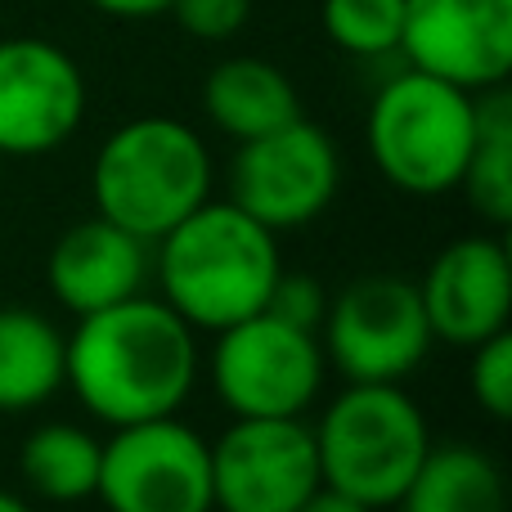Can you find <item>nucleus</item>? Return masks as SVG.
<instances>
[{
    "label": "nucleus",
    "instance_id": "obj_18",
    "mask_svg": "<svg viewBox=\"0 0 512 512\" xmlns=\"http://www.w3.org/2000/svg\"><path fill=\"white\" fill-rule=\"evenodd\" d=\"M99 450L104 441L77 423H41L18 450L23 486L45 504H81L95 499Z\"/></svg>",
    "mask_w": 512,
    "mask_h": 512
},
{
    "label": "nucleus",
    "instance_id": "obj_26",
    "mask_svg": "<svg viewBox=\"0 0 512 512\" xmlns=\"http://www.w3.org/2000/svg\"><path fill=\"white\" fill-rule=\"evenodd\" d=\"M0 512H36V508L23 495H14V490H0Z\"/></svg>",
    "mask_w": 512,
    "mask_h": 512
},
{
    "label": "nucleus",
    "instance_id": "obj_1",
    "mask_svg": "<svg viewBox=\"0 0 512 512\" xmlns=\"http://www.w3.org/2000/svg\"><path fill=\"white\" fill-rule=\"evenodd\" d=\"M203 373L198 333L162 297H135L81 315L63 351V387L95 423L126 427L180 414Z\"/></svg>",
    "mask_w": 512,
    "mask_h": 512
},
{
    "label": "nucleus",
    "instance_id": "obj_11",
    "mask_svg": "<svg viewBox=\"0 0 512 512\" xmlns=\"http://www.w3.org/2000/svg\"><path fill=\"white\" fill-rule=\"evenodd\" d=\"M86 77L63 45L45 36L0 41V153L41 158L77 135Z\"/></svg>",
    "mask_w": 512,
    "mask_h": 512
},
{
    "label": "nucleus",
    "instance_id": "obj_16",
    "mask_svg": "<svg viewBox=\"0 0 512 512\" xmlns=\"http://www.w3.org/2000/svg\"><path fill=\"white\" fill-rule=\"evenodd\" d=\"M68 333L32 306H0V414L41 409L63 391Z\"/></svg>",
    "mask_w": 512,
    "mask_h": 512
},
{
    "label": "nucleus",
    "instance_id": "obj_13",
    "mask_svg": "<svg viewBox=\"0 0 512 512\" xmlns=\"http://www.w3.org/2000/svg\"><path fill=\"white\" fill-rule=\"evenodd\" d=\"M418 301L445 346L472 351L512 319V256L495 234H468L441 248L418 279Z\"/></svg>",
    "mask_w": 512,
    "mask_h": 512
},
{
    "label": "nucleus",
    "instance_id": "obj_12",
    "mask_svg": "<svg viewBox=\"0 0 512 512\" xmlns=\"http://www.w3.org/2000/svg\"><path fill=\"white\" fill-rule=\"evenodd\" d=\"M400 54L463 90L508 86L512 72V0H405Z\"/></svg>",
    "mask_w": 512,
    "mask_h": 512
},
{
    "label": "nucleus",
    "instance_id": "obj_19",
    "mask_svg": "<svg viewBox=\"0 0 512 512\" xmlns=\"http://www.w3.org/2000/svg\"><path fill=\"white\" fill-rule=\"evenodd\" d=\"M459 189L486 225H512V95L504 86L477 90V144Z\"/></svg>",
    "mask_w": 512,
    "mask_h": 512
},
{
    "label": "nucleus",
    "instance_id": "obj_23",
    "mask_svg": "<svg viewBox=\"0 0 512 512\" xmlns=\"http://www.w3.org/2000/svg\"><path fill=\"white\" fill-rule=\"evenodd\" d=\"M265 310H270V315H279V319H288V324H297V328H310V333H319V324H324V310H328V292H324V283H319L315 274L279 270V279H274Z\"/></svg>",
    "mask_w": 512,
    "mask_h": 512
},
{
    "label": "nucleus",
    "instance_id": "obj_9",
    "mask_svg": "<svg viewBox=\"0 0 512 512\" xmlns=\"http://www.w3.org/2000/svg\"><path fill=\"white\" fill-rule=\"evenodd\" d=\"M342 185V158L324 126L292 117L279 131L243 140L230 162V203L265 230L288 234L319 221Z\"/></svg>",
    "mask_w": 512,
    "mask_h": 512
},
{
    "label": "nucleus",
    "instance_id": "obj_7",
    "mask_svg": "<svg viewBox=\"0 0 512 512\" xmlns=\"http://www.w3.org/2000/svg\"><path fill=\"white\" fill-rule=\"evenodd\" d=\"M319 346L342 382H405L427 360L436 337L418 301V283L400 274H364L328 301Z\"/></svg>",
    "mask_w": 512,
    "mask_h": 512
},
{
    "label": "nucleus",
    "instance_id": "obj_22",
    "mask_svg": "<svg viewBox=\"0 0 512 512\" xmlns=\"http://www.w3.org/2000/svg\"><path fill=\"white\" fill-rule=\"evenodd\" d=\"M167 14L198 41H230L248 27L252 0H171Z\"/></svg>",
    "mask_w": 512,
    "mask_h": 512
},
{
    "label": "nucleus",
    "instance_id": "obj_5",
    "mask_svg": "<svg viewBox=\"0 0 512 512\" xmlns=\"http://www.w3.org/2000/svg\"><path fill=\"white\" fill-rule=\"evenodd\" d=\"M364 144L391 189L409 198L454 194L477 144V95L432 72L405 68L373 95Z\"/></svg>",
    "mask_w": 512,
    "mask_h": 512
},
{
    "label": "nucleus",
    "instance_id": "obj_3",
    "mask_svg": "<svg viewBox=\"0 0 512 512\" xmlns=\"http://www.w3.org/2000/svg\"><path fill=\"white\" fill-rule=\"evenodd\" d=\"M216 167L203 135L167 113L131 117L104 135L90 162L95 216L153 243L212 198Z\"/></svg>",
    "mask_w": 512,
    "mask_h": 512
},
{
    "label": "nucleus",
    "instance_id": "obj_21",
    "mask_svg": "<svg viewBox=\"0 0 512 512\" xmlns=\"http://www.w3.org/2000/svg\"><path fill=\"white\" fill-rule=\"evenodd\" d=\"M468 387H472V400H477L495 423H504L512 414V333L508 328L486 337L481 346H472Z\"/></svg>",
    "mask_w": 512,
    "mask_h": 512
},
{
    "label": "nucleus",
    "instance_id": "obj_8",
    "mask_svg": "<svg viewBox=\"0 0 512 512\" xmlns=\"http://www.w3.org/2000/svg\"><path fill=\"white\" fill-rule=\"evenodd\" d=\"M95 499L108 512H216L212 441L180 414L113 427L99 450Z\"/></svg>",
    "mask_w": 512,
    "mask_h": 512
},
{
    "label": "nucleus",
    "instance_id": "obj_24",
    "mask_svg": "<svg viewBox=\"0 0 512 512\" xmlns=\"http://www.w3.org/2000/svg\"><path fill=\"white\" fill-rule=\"evenodd\" d=\"M90 9H99V14H108V18H158V14H167L171 9V0H86Z\"/></svg>",
    "mask_w": 512,
    "mask_h": 512
},
{
    "label": "nucleus",
    "instance_id": "obj_14",
    "mask_svg": "<svg viewBox=\"0 0 512 512\" xmlns=\"http://www.w3.org/2000/svg\"><path fill=\"white\" fill-rule=\"evenodd\" d=\"M50 292L72 319L95 315L104 306L144 292L149 283V243L126 234L122 225L90 216L59 234L45 261Z\"/></svg>",
    "mask_w": 512,
    "mask_h": 512
},
{
    "label": "nucleus",
    "instance_id": "obj_10",
    "mask_svg": "<svg viewBox=\"0 0 512 512\" xmlns=\"http://www.w3.org/2000/svg\"><path fill=\"white\" fill-rule=\"evenodd\" d=\"M319 486L315 432L301 418H234L212 441L216 512H297Z\"/></svg>",
    "mask_w": 512,
    "mask_h": 512
},
{
    "label": "nucleus",
    "instance_id": "obj_6",
    "mask_svg": "<svg viewBox=\"0 0 512 512\" xmlns=\"http://www.w3.org/2000/svg\"><path fill=\"white\" fill-rule=\"evenodd\" d=\"M207 378L234 418H301L324 391L328 360L319 333L256 310L212 333Z\"/></svg>",
    "mask_w": 512,
    "mask_h": 512
},
{
    "label": "nucleus",
    "instance_id": "obj_20",
    "mask_svg": "<svg viewBox=\"0 0 512 512\" xmlns=\"http://www.w3.org/2000/svg\"><path fill=\"white\" fill-rule=\"evenodd\" d=\"M319 23L337 50L355 59H387L400 54L405 0H319Z\"/></svg>",
    "mask_w": 512,
    "mask_h": 512
},
{
    "label": "nucleus",
    "instance_id": "obj_25",
    "mask_svg": "<svg viewBox=\"0 0 512 512\" xmlns=\"http://www.w3.org/2000/svg\"><path fill=\"white\" fill-rule=\"evenodd\" d=\"M297 512H369L364 504H355L351 495H342V490H328V486H319L315 495L306 499Z\"/></svg>",
    "mask_w": 512,
    "mask_h": 512
},
{
    "label": "nucleus",
    "instance_id": "obj_17",
    "mask_svg": "<svg viewBox=\"0 0 512 512\" xmlns=\"http://www.w3.org/2000/svg\"><path fill=\"white\" fill-rule=\"evenodd\" d=\"M400 512H508V486L499 463L468 441L432 445L418 463Z\"/></svg>",
    "mask_w": 512,
    "mask_h": 512
},
{
    "label": "nucleus",
    "instance_id": "obj_2",
    "mask_svg": "<svg viewBox=\"0 0 512 512\" xmlns=\"http://www.w3.org/2000/svg\"><path fill=\"white\" fill-rule=\"evenodd\" d=\"M149 270L158 279V297L194 333H221L265 310L283 270L279 234L230 198H207L153 243Z\"/></svg>",
    "mask_w": 512,
    "mask_h": 512
},
{
    "label": "nucleus",
    "instance_id": "obj_15",
    "mask_svg": "<svg viewBox=\"0 0 512 512\" xmlns=\"http://www.w3.org/2000/svg\"><path fill=\"white\" fill-rule=\"evenodd\" d=\"M203 113L234 144L256 140L265 131H279L292 117H301V95L283 68L256 54L221 59L203 81Z\"/></svg>",
    "mask_w": 512,
    "mask_h": 512
},
{
    "label": "nucleus",
    "instance_id": "obj_4",
    "mask_svg": "<svg viewBox=\"0 0 512 512\" xmlns=\"http://www.w3.org/2000/svg\"><path fill=\"white\" fill-rule=\"evenodd\" d=\"M310 432L324 486L369 512L396 508L432 450L427 414L405 382H346Z\"/></svg>",
    "mask_w": 512,
    "mask_h": 512
}]
</instances>
